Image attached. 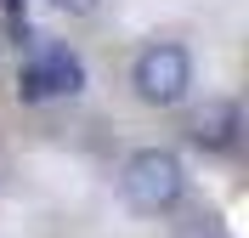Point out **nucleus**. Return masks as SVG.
<instances>
[{
    "instance_id": "f257e3e1",
    "label": "nucleus",
    "mask_w": 249,
    "mask_h": 238,
    "mask_svg": "<svg viewBox=\"0 0 249 238\" xmlns=\"http://www.w3.org/2000/svg\"><path fill=\"white\" fill-rule=\"evenodd\" d=\"M119 187H124V204L136 210V216H164V210L181 204L187 170H181V159H176L170 147H142V153L124 159Z\"/></svg>"
},
{
    "instance_id": "423d86ee",
    "label": "nucleus",
    "mask_w": 249,
    "mask_h": 238,
    "mask_svg": "<svg viewBox=\"0 0 249 238\" xmlns=\"http://www.w3.org/2000/svg\"><path fill=\"white\" fill-rule=\"evenodd\" d=\"M51 6H57V12H68V17H91L102 0H51Z\"/></svg>"
},
{
    "instance_id": "39448f33",
    "label": "nucleus",
    "mask_w": 249,
    "mask_h": 238,
    "mask_svg": "<svg viewBox=\"0 0 249 238\" xmlns=\"http://www.w3.org/2000/svg\"><path fill=\"white\" fill-rule=\"evenodd\" d=\"M176 238H227V233H221L215 221H204V216H198V221H187V227H181Z\"/></svg>"
},
{
    "instance_id": "f03ea898",
    "label": "nucleus",
    "mask_w": 249,
    "mask_h": 238,
    "mask_svg": "<svg viewBox=\"0 0 249 238\" xmlns=\"http://www.w3.org/2000/svg\"><path fill=\"white\" fill-rule=\"evenodd\" d=\"M130 85H136L142 102H153V108H176L193 85V57H187L176 40H153L147 51H136V63H130Z\"/></svg>"
},
{
    "instance_id": "7ed1b4c3",
    "label": "nucleus",
    "mask_w": 249,
    "mask_h": 238,
    "mask_svg": "<svg viewBox=\"0 0 249 238\" xmlns=\"http://www.w3.org/2000/svg\"><path fill=\"white\" fill-rule=\"evenodd\" d=\"M85 91V63L57 40H40L29 51V63L17 74V96L23 102H51V96H79Z\"/></svg>"
},
{
    "instance_id": "20e7f679",
    "label": "nucleus",
    "mask_w": 249,
    "mask_h": 238,
    "mask_svg": "<svg viewBox=\"0 0 249 238\" xmlns=\"http://www.w3.org/2000/svg\"><path fill=\"white\" fill-rule=\"evenodd\" d=\"M238 130H244V113H238V102H227V96H210L204 108L187 113V136L198 147H210V153H227V147L238 142Z\"/></svg>"
}]
</instances>
